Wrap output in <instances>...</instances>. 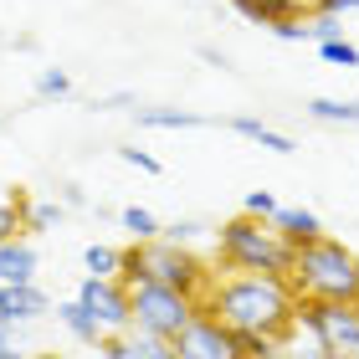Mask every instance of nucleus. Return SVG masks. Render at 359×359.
Wrapping results in <instances>:
<instances>
[{
    "mask_svg": "<svg viewBox=\"0 0 359 359\" xmlns=\"http://www.w3.org/2000/svg\"><path fill=\"white\" fill-rule=\"evenodd\" d=\"M205 313H216L226 329H257L287 344L298 334V292L287 277H267V272H236V277H216L210 292L201 298Z\"/></svg>",
    "mask_w": 359,
    "mask_h": 359,
    "instance_id": "f257e3e1",
    "label": "nucleus"
},
{
    "mask_svg": "<svg viewBox=\"0 0 359 359\" xmlns=\"http://www.w3.org/2000/svg\"><path fill=\"white\" fill-rule=\"evenodd\" d=\"M118 283H128V287H134V283H165V287L190 292V298H205L210 283H216V272H210L185 241L154 236V241H134V247H123Z\"/></svg>",
    "mask_w": 359,
    "mask_h": 359,
    "instance_id": "f03ea898",
    "label": "nucleus"
},
{
    "mask_svg": "<svg viewBox=\"0 0 359 359\" xmlns=\"http://www.w3.org/2000/svg\"><path fill=\"white\" fill-rule=\"evenodd\" d=\"M287 283L298 298H323V303H359V257L334 236H318L298 247Z\"/></svg>",
    "mask_w": 359,
    "mask_h": 359,
    "instance_id": "7ed1b4c3",
    "label": "nucleus"
},
{
    "mask_svg": "<svg viewBox=\"0 0 359 359\" xmlns=\"http://www.w3.org/2000/svg\"><path fill=\"white\" fill-rule=\"evenodd\" d=\"M216 252H221V262L231 272H267V277H287L292 257H298V247L283 241V231H277L272 221L247 216V210L231 216L216 231Z\"/></svg>",
    "mask_w": 359,
    "mask_h": 359,
    "instance_id": "20e7f679",
    "label": "nucleus"
},
{
    "mask_svg": "<svg viewBox=\"0 0 359 359\" xmlns=\"http://www.w3.org/2000/svg\"><path fill=\"white\" fill-rule=\"evenodd\" d=\"M298 329H308L313 349L334 359H359V303L298 298Z\"/></svg>",
    "mask_w": 359,
    "mask_h": 359,
    "instance_id": "39448f33",
    "label": "nucleus"
},
{
    "mask_svg": "<svg viewBox=\"0 0 359 359\" xmlns=\"http://www.w3.org/2000/svg\"><path fill=\"white\" fill-rule=\"evenodd\" d=\"M128 292H134V329H149L159 339H175L201 313V298H190L180 287H165V283H134Z\"/></svg>",
    "mask_w": 359,
    "mask_h": 359,
    "instance_id": "423d86ee",
    "label": "nucleus"
},
{
    "mask_svg": "<svg viewBox=\"0 0 359 359\" xmlns=\"http://www.w3.org/2000/svg\"><path fill=\"white\" fill-rule=\"evenodd\" d=\"M77 298L88 303V313L97 318V329L103 334H128L134 329V292H128V283H118V277H83V287H77Z\"/></svg>",
    "mask_w": 359,
    "mask_h": 359,
    "instance_id": "0eeeda50",
    "label": "nucleus"
},
{
    "mask_svg": "<svg viewBox=\"0 0 359 359\" xmlns=\"http://www.w3.org/2000/svg\"><path fill=\"white\" fill-rule=\"evenodd\" d=\"M175 354L180 359H236V344H231V329H226L216 313L201 308V313L175 334Z\"/></svg>",
    "mask_w": 359,
    "mask_h": 359,
    "instance_id": "6e6552de",
    "label": "nucleus"
},
{
    "mask_svg": "<svg viewBox=\"0 0 359 359\" xmlns=\"http://www.w3.org/2000/svg\"><path fill=\"white\" fill-rule=\"evenodd\" d=\"M46 292L36 287V283H0V318L6 323H26V318H36V313H46Z\"/></svg>",
    "mask_w": 359,
    "mask_h": 359,
    "instance_id": "1a4fd4ad",
    "label": "nucleus"
},
{
    "mask_svg": "<svg viewBox=\"0 0 359 359\" xmlns=\"http://www.w3.org/2000/svg\"><path fill=\"white\" fill-rule=\"evenodd\" d=\"M272 226L283 231V241H292V247H308V241L323 236V221L313 216V210H303V205H277Z\"/></svg>",
    "mask_w": 359,
    "mask_h": 359,
    "instance_id": "9d476101",
    "label": "nucleus"
},
{
    "mask_svg": "<svg viewBox=\"0 0 359 359\" xmlns=\"http://www.w3.org/2000/svg\"><path fill=\"white\" fill-rule=\"evenodd\" d=\"M0 283H36V252H31V241H21V236L0 241Z\"/></svg>",
    "mask_w": 359,
    "mask_h": 359,
    "instance_id": "9b49d317",
    "label": "nucleus"
},
{
    "mask_svg": "<svg viewBox=\"0 0 359 359\" xmlns=\"http://www.w3.org/2000/svg\"><path fill=\"white\" fill-rule=\"evenodd\" d=\"M57 323H62V329H67V334L77 339V344H93V349L108 339L103 329H97V318L88 313V303H83V298H67V303H57Z\"/></svg>",
    "mask_w": 359,
    "mask_h": 359,
    "instance_id": "f8f14e48",
    "label": "nucleus"
},
{
    "mask_svg": "<svg viewBox=\"0 0 359 359\" xmlns=\"http://www.w3.org/2000/svg\"><path fill=\"white\" fill-rule=\"evenodd\" d=\"M123 359H180L175 339H159L149 329H128L123 334Z\"/></svg>",
    "mask_w": 359,
    "mask_h": 359,
    "instance_id": "ddd939ff",
    "label": "nucleus"
},
{
    "mask_svg": "<svg viewBox=\"0 0 359 359\" xmlns=\"http://www.w3.org/2000/svg\"><path fill=\"white\" fill-rule=\"evenodd\" d=\"M231 128H236L241 139H252V144H262V149H272V154H292V139L277 134V128H267V123H257V118H236Z\"/></svg>",
    "mask_w": 359,
    "mask_h": 359,
    "instance_id": "4468645a",
    "label": "nucleus"
},
{
    "mask_svg": "<svg viewBox=\"0 0 359 359\" xmlns=\"http://www.w3.org/2000/svg\"><path fill=\"white\" fill-rule=\"evenodd\" d=\"M308 113L323 123H359V103H339V97H313Z\"/></svg>",
    "mask_w": 359,
    "mask_h": 359,
    "instance_id": "2eb2a0df",
    "label": "nucleus"
},
{
    "mask_svg": "<svg viewBox=\"0 0 359 359\" xmlns=\"http://www.w3.org/2000/svg\"><path fill=\"white\" fill-rule=\"evenodd\" d=\"M118 221H123V231L134 236V241H154L159 231H165V226H159V221H154V216H149V210H144V205H128V210H123Z\"/></svg>",
    "mask_w": 359,
    "mask_h": 359,
    "instance_id": "dca6fc26",
    "label": "nucleus"
},
{
    "mask_svg": "<svg viewBox=\"0 0 359 359\" xmlns=\"http://www.w3.org/2000/svg\"><path fill=\"white\" fill-rule=\"evenodd\" d=\"M139 123H149V128H195L201 118H195V113H175V108H139Z\"/></svg>",
    "mask_w": 359,
    "mask_h": 359,
    "instance_id": "f3484780",
    "label": "nucleus"
},
{
    "mask_svg": "<svg viewBox=\"0 0 359 359\" xmlns=\"http://www.w3.org/2000/svg\"><path fill=\"white\" fill-rule=\"evenodd\" d=\"M83 262H88V272H93V277H118V262H123V252H113V247H97V241H93V247L83 252Z\"/></svg>",
    "mask_w": 359,
    "mask_h": 359,
    "instance_id": "a211bd4d",
    "label": "nucleus"
},
{
    "mask_svg": "<svg viewBox=\"0 0 359 359\" xmlns=\"http://www.w3.org/2000/svg\"><path fill=\"white\" fill-rule=\"evenodd\" d=\"M231 344H236V359H257V354L277 349V339L257 334V329H231Z\"/></svg>",
    "mask_w": 359,
    "mask_h": 359,
    "instance_id": "6ab92c4d",
    "label": "nucleus"
},
{
    "mask_svg": "<svg viewBox=\"0 0 359 359\" xmlns=\"http://www.w3.org/2000/svg\"><path fill=\"white\" fill-rule=\"evenodd\" d=\"M318 57L334 62V67H359V46L344 41V36H339V41H318Z\"/></svg>",
    "mask_w": 359,
    "mask_h": 359,
    "instance_id": "aec40b11",
    "label": "nucleus"
},
{
    "mask_svg": "<svg viewBox=\"0 0 359 359\" xmlns=\"http://www.w3.org/2000/svg\"><path fill=\"white\" fill-rule=\"evenodd\" d=\"M308 31H313V41H339V15H329V11H308Z\"/></svg>",
    "mask_w": 359,
    "mask_h": 359,
    "instance_id": "412c9836",
    "label": "nucleus"
},
{
    "mask_svg": "<svg viewBox=\"0 0 359 359\" xmlns=\"http://www.w3.org/2000/svg\"><path fill=\"white\" fill-rule=\"evenodd\" d=\"M26 231V210H21V201L15 205H0V241H11V236H21Z\"/></svg>",
    "mask_w": 359,
    "mask_h": 359,
    "instance_id": "4be33fe9",
    "label": "nucleus"
},
{
    "mask_svg": "<svg viewBox=\"0 0 359 359\" xmlns=\"http://www.w3.org/2000/svg\"><path fill=\"white\" fill-rule=\"evenodd\" d=\"M241 210H247V216H262V221H272V216H277V195H272V190H252Z\"/></svg>",
    "mask_w": 359,
    "mask_h": 359,
    "instance_id": "5701e85b",
    "label": "nucleus"
},
{
    "mask_svg": "<svg viewBox=\"0 0 359 359\" xmlns=\"http://www.w3.org/2000/svg\"><path fill=\"white\" fill-rule=\"evenodd\" d=\"M21 210H26V231H46L52 221H62L57 205H21Z\"/></svg>",
    "mask_w": 359,
    "mask_h": 359,
    "instance_id": "b1692460",
    "label": "nucleus"
},
{
    "mask_svg": "<svg viewBox=\"0 0 359 359\" xmlns=\"http://www.w3.org/2000/svg\"><path fill=\"white\" fill-rule=\"evenodd\" d=\"M67 88H72V83H67V72H57V67L36 77V93H41V97H62Z\"/></svg>",
    "mask_w": 359,
    "mask_h": 359,
    "instance_id": "393cba45",
    "label": "nucleus"
},
{
    "mask_svg": "<svg viewBox=\"0 0 359 359\" xmlns=\"http://www.w3.org/2000/svg\"><path fill=\"white\" fill-rule=\"evenodd\" d=\"M118 154H123V165H134L144 175H159V159L154 154H144V149H118Z\"/></svg>",
    "mask_w": 359,
    "mask_h": 359,
    "instance_id": "a878e982",
    "label": "nucleus"
},
{
    "mask_svg": "<svg viewBox=\"0 0 359 359\" xmlns=\"http://www.w3.org/2000/svg\"><path fill=\"white\" fill-rule=\"evenodd\" d=\"M159 236H170V241H185V247H190V241L201 236V226H195V221H175V226H165Z\"/></svg>",
    "mask_w": 359,
    "mask_h": 359,
    "instance_id": "bb28decb",
    "label": "nucleus"
},
{
    "mask_svg": "<svg viewBox=\"0 0 359 359\" xmlns=\"http://www.w3.org/2000/svg\"><path fill=\"white\" fill-rule=\"evenodd\" d=\"M97 354L103 359H123V334H108L103 344H97Z\"/></svg>",
    "mask_w": 359,
    "mask_h": 359,
    "instance_id": "cd10ccee",
    "label": "nucleus"
},
{
    "mask_svg": "<svg viewBox=\"0 0 359 359\" xmlns=\"http://www.w3.org/2000/svg\"><path fill=\"white\" fill-rule=\"evenodd\" d=\"M257 359H298V354H287V344H277V349H267V354H257Z\"/></svg>",
    "mask_w": 359,
    "mask_h": 359,
    "instance_id": "c85d7f7f",
    "label": "nucleus"
},
{
    "mask_svg": "<svg viewBox=\"0 0 359 359\" xmlns=\"http://www.w3.org/2000/svg\"><path fill=\"white\" fill-rule=\"evenodd\" d=\"M0 344H15V323H6V318H0Z\"/></svg>",
    "mask_w": 359,
    "mask_h": 359,
    "instance_id": "c756f323",
    "label": "nucleus"
},
{
    "mask_svg": "<svg viewBox=\"0 0 359 359\" xmlns=\"http://www.w3.org/2000/svg\"><path fill=\"white\" fill-rule=\"evenodd\" d=\"M0 359H26V354L15 349V344H0Z\"/></svg>",
    "mask_w": 359,
    "mask_h": 359,
    "instance_id": "7c9ffc66",
    "label": "nucleus"
},
{
    "mask_svg": "<svg viewBox=\"0 0 359 359\" xmlns=\"http://www.w3.org/2000/svg\"><path fill=\"white\" fill-rule=\"evenodd\" d=\"M298 359H334V354H323V349H313V354H298Z\"/></svg>",
    "mask_w": 359,
    "mask_h": 359,
    "instance_id": "2f4dec72",
    "label": "nucleus"
},
{
    "mask_svg": "<svg viewBox=\"0 0 359 359\" xmlns=\"http://www.w3.org/2000/svg\"><path fill=\"white\" fill-rule=\"evenodd\" d=\"M36 359H57V354H36Z\"/></svg>",
    "mask_w": 359,
    "mask_h": 359,
    "instance_id": "473e14b6",
    "label": "nucleus"
},
{
    "mask_svg": "<svg viewBox=\"0 0 359 359\" xmlns=\"http://www.w3.org/2000/svg\"><path fill=\"white\" fill-rule=\"evenodd\" d=\"M308 6H313V0H308Z\"/></svg>",
    "mask_w": 359,
    "mask_h": 359,
    "instance_id": "72a5a7b5",
    "label": "nucleus"
}]
</instances>
